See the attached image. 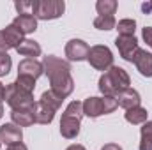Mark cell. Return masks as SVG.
I'll return each instance as SVG.
<instances>
[{"mask_svg": "<svg viewBox=\"0 0 152 150\" xmlns=\"http://www.w3.org/2000/svg\"><path fill=\"white\" fill-rule=\"evenodd\" d=\"M140 133H142L140 150H152V122H145Z\"/></svg>", "mask_w": 152, "mask_h": 150, "instance_id": "22", "label": "cell"}, {"mask_svg": "<svg viewBox=\"0 0 152 150\" xmlns=\"http://www.w3.org/2000/svg\"><path fill=\"white\" fill-rule=\"evenodd\" d=\"M16 51H18L21 57H27V58H36V57H39V55L42 53L39 42L30 41V39H25V41L16 48Z\"/></svg>", "mask_w": 152, "mask_h": 150, "instance_id": "17", "label": "cell"}, {"mask_svg": "<svg viewBox=\"0 0 152 150\" xmlns=\"http://www.w3.org/2000/svg\"><path fill=\"white\" fill-rule=\"evenodd\" d=\"M4 37H5V41H7V44H9V48H18L25 39H23V34H21V30L18 28V27H14L12 23L11 25H7L4 30Z\"/></svg>", "mask_w": 152, "mask_h": 150, "instance_id": "18", "label": "cell"}, {"mask_svg": "<svg viewBox=\"0 0 152 150\" xmlns=\"http://www.w3.org/2000/svg\"><path fill=\"white\" fill-rule=\"evenodd\" d=\"M117 7H118L117 0H97V4H96L99 16H113Z\"/></svg>", "mask_w": 152, "mask_h": 150, "instance_id": "21", "label": "cell"}, {"mask_svg": "<svg viewBox=\"0 0 152 150\" xmlns=\"http://www.w3.org/2000/svg\"><path fill=\"white\" fill-rule=\"evenodd\" d=\"M117 21H115V16H97L94 20V27L99 28V30H113Z\"/></svg>", "mask_w": 152, "mask_h": 150, "instance_id": "24", "label": "cell"}, {"mask_svg": "<svg viewBox=\"0 0 152 150\" xmlns=\"http://www.w3.org/2000/svg\"><path fill=\"white\" fill-rule=\"evenodd\" d=\"M115 99H117V104L120 106V108H124V110H131V108H136V106H140V103H142V97H140V94L134 90V88H124V90H120L117 95H115Z\"/></svg>", "mask_w": 152, "mask_h": 150, "instance_id": "10", "label": "cell"}, {"mask_svg": "<svg viewBox=\"0 0 152 150\" xmlns=\"http://www.w3.org/2000/svg\"><path fill=\"white\" fill-rule=\"evenodd\" d=\"M83 117V103L73 101L62 113L60 118V134L66 140H75L80 134V120Z\"/></svg>", "mask_w": 152, "mask_h": 150, "instance_id": "3", "label": "cell"}, {"mask_svg": "<svg viewBox=\"0 0 152 150\" xmlns=\"http://www.w3.org/2000/svg\"><path fill=\"white\" fill-rule=\"evenodd\" d=\"M129 83H131V78L126 73V69L113 66L99 78V90L103 95L115 97L120 90L129 88Z\"/></svg>", "mask_w": 152, "mask_h": 150, "instance_id": "2", "label": "cell"}, {"mask_svg": "<svg viewBox=\"0 0 152 150\" xmlns=\"http://www.w3.org/2000/svg\"><path fill=\"white\" fill-rule=\"evenodd\" d=\"M7 106L11 110H32L36 106L34 95L21 90L20 87H16V83H9L5 87V99Z\"/></svg>", "mask_w": 152, "mask_h": 150, "instance_id": "4", "label": "cell"}, {"mask_svg": "<svg viewBox=\"0 0 152 150\" xmlns=\"http://www.w3.org/2000/svg\"><path fill=\"white\" fill-rule=\"evenodd\" d=\"M7 50H11V48H9L7 41H5V37H4V32L0 30V53H7Z\"/></svg>", "mask_w": 152, "mask_h": 150, "instance_id": "29", "label": "cell"}, {"mask_svg": "<svg viewBox=\"0 0 152 150\" xmlns=\"http://www.w3.org/2000/svg\"><path fill=\"white\" fill-rule=\"evenodd\" d=\"M66 4L64 0H36L32 2V14L37 20H57L64 14Z\"/></svg>", "mask_w": 152, "mask_h": 150, "instance_id": "5", "label": "cell"}, {"mask_svg": "<svg viewBox=\"0 0 152 150\" xmlns=\"http://www.w3.org/2000/svg\"><path fill=\"white\" fill-rule=\"evenodd\" d=\"M87 60L96 71H108L110 67H113V53L108 46H103V44L92 46Z\"/></svg>", "mask_w": 152, "mask_h": 150, "instance_id": "6", "label": "cell"}, {"mask_svg": "<svg viewBox=\"0 0 152 150\" xmlns=\"http://www.w3.org/2000/svg\"><path fill=\"white\" fill-rule=\"evenodd\" d=\"M41 74H44V67H42V62H39L36 58H25L18 64V76L37 79Z\"/></svg>", "mask_w": 152, "mask_h": 150, "instance_id": "9", "label": "cell"}, {"mask_svg": "<svg viewBox=\"0 0 152 150\" xmlns=\"http://www.w3.org/2000/svg\"><path fill=\"white\" fill-rule=\"evenodd\" d=\"M39 103H42L44 106H48V108H51L53 111H57V110L62 106L64 99H62L60 95H57L53 90H46V92H42V95H41Z\"/></svg>", "mask_w": 152, "mask_h": 150, "instance_id": "20", "label": "cell"}, {"mask_svg": "<svg viewBox=\"0 0 152 150\" xmlns=\"http://www.w3.org/2000/svg\"><path fill=\"white\" fill-rule=\"evenodd\" d=\"M14 83H16V87H20L21 90H25V92H28V94H32L34 88H36V79L27 78V76H18Z\"/></svg>", "mask_w": 152, "mask_h": 150, "instance_id": "25", "label": "cell"}, {"mask_svg": "<svg viewBox=\"0 0 152 150\" xmlns=\"http://www.w3.org/2000/svg\"><path fill=\"white\" fill-rule=\"evenodd\" d=\"M138 69V73L145 78H152V53L147 50H140L134 57V62H133Z\"/></svg>", "mask_w": 152, "mask_h": 150, "instance_id": "13", "label": "cell"}, {"mask_svg": "<svg viewBox=\"0 0 152 150\" xmlns=\"http://www.w3.org/2000/svg\"><path fill=\"white\" fill-rule=\"evenodd\" d=\"M12 67V60L7 53H0V78L2 76H7L9 71Z\"/></svg>", "mask_w": 152, "mask_h": 150, "instance_id": "26", "label": "cell"}, {"mask_svg": "<svg viewBox=\"0 0 152 150\" xmlns=\"http://www.w3.org/2000/svg\"><path fill=\"white\" fill-rule=\"evenodd\" d=\"M34 118H36L37 124L46 125V124H51V122H53V118H55V111H53L51 108L44 106L42 103H39L37 101L36 106H34Z\"/></svg>", "mask_w": 152, "mask_h": 150, "instance_id": "16", "label": "cell"}, {"mask_svg": "<svg viewBox=\"0 0 152 150\" xmlns=\"http://www.w3.org/2000/svg\"><path fill=\"white\" fill-rule=\"evenodd\" d=\"M66 150H87V149H85L83 145H78V143H75V145H69Z\"/></svg>", "mask_w": 152, "mask_h": 150, "instance_id": "33", "label": "cell"}, {"mask_svg": "<svg viewBox=\"0 0 152 150\" xmlns=\"http://www.w3.org/2000/svg\"><path fill=\"white\" fill-rule=\"evenodd\" d=\"M83 115H87L90 118H97L101 115H106L103 97H88V99H85L83 101Z\"/></svg>", "mask_w": 152, "mask_h": 150, "instance_id": "14", "label": "cell"}, {"mask_svg": "<svg viewBox=\"0 0 152 150\" xmlns=\"http://www.w3.org/2000/svg\"><path fill=\"white\" fill-rule=\"evenodd\" d=\"M11 120L18 127H28L36 122L34 118V108L32 110H12L11 111Z\"/></svg>", "mask_w": 152, "mask_h": 150, "instance_id": "15", "label": "cell"}, {"mask_svg": "<svg viewBox=\"0 0 152 150\" xmlns=\"http://www.w3.org/2000/svg\"><path fill=\"white\" fill-rule=\"evenodd\" d=\"M7 150H28V149H27V145H25V143H21V141H20V143L9 145V147H7Z\"/></svg>", "mask_w": 152, "mask_h": 150, "instance_id": "31", "label": "cell"}, {"mask_svg": "<svg viewBox=\"0 0 152 150\" xmlns=\"http://www.w3.org/2000/svg\"><path fill=\"white\" fill-rule=\"evenodd\" d=\"M115 46L120 53V57L127 62H134V57L136 53L140 51V46H138V41L134 36H117L115 39Z\"/></svg>", "mask_w": 152, "mask_h": 150, "instance_id": "7", "label": "cell"}, {"mask_svg": "<svg viewBox=\"0 0 152 150\" xmlns=\"http://www.w3.org/2000/svg\"><path fill=\"white\" fill-rule=\"evenodd\" d=\"M142 11H143L145 14H152V0H149V2H143V4H142Z\"/></svg>", "mask_w": 152, "mask_h": 150, "instance_id": "30", "label": "cell"}, {"mask_svg": "<svg viewBox=\"0 0 152 150\" xmlns=\"http://www.w3.org/2000/svg\"><path fill=\"white\" fill-rule=\"evenodd\" d=\"M126 120L129 122V124H133V125H140V124H145L147 122V117H149V113L145 108H142V106H136V108H131V110H126Z\"/></svg>", "mask_w": 152, "mask_h": 150, "instance_id": "19", "label": "cell"}, {"mask_svg": "<svg viewBox=\"0 0 152 150\" xmlns=\"http://www.w3.org/2000/svg\"><path fill=\"white\" fill-rule=\"evenodd\" d=\"M12 25L18 27L23 36H27V34H32V32L37 30V18L34 14H30V12H23V14H18L14 18Z\"/></svg>", "mask_w": 152, "mask_h": 150, "instance_id": "12", "label": "cell"}, {"mask_svg": "<svg viewBox=\"0 0 152 150\" xmlns=\"http://www.w3.org/2000/svg\"><path fill=\"white\" fill-rule=\"evenodd\" d=\"M101 150H122V147H120V145H117V143H106Z\"/></svg>", "mask_w": 152, "mask_h": 150, "instance_id": "32", "label": "cell"}, {"mask_svg": "<svg viewBox=\"0 0 152 150\" xmlns=\"http://www.w3.org/2000/svg\"><path fill=\"white\" fill-rule=\"evenodd\" d=\"M4 99H5V87L0 83V103H4Z\"/></svg>", "mask_w": 152, "mask_h": 150, "instance_id": "34", "label": "cell"}, {"mask_svg": "<svg viewBox=\"0 0 152 150\" xmlns=\"http://www.w3.org/2000/svg\"><path fill=\"white\" fill-rule=\"evenodd\" d=\"M117 30H118V36H134V30H136V21L134 20H120L117 25Z\"/></svg>", "mask_w": 152, "mask_h": 150, "instance_id": "23", "label": "cell"}, {"mask_svg": "<svg viewBox=\"0 0 152 150\" xmlns=\"http://www.w3.org/2000/svg\"><path fill=\"white\" fill-rule=\"evenodd\" d=\"M0 147H2V141H0Z\"/></svg>", "mask_w": 152, "mask_h": 150, "instance_id": "36", "label": "cell"}, {"mask_svg": "<svg viewBox=\"0 0 152 150\" xmlns=\"http://www.w3.org/2000/svg\"><path fill=\"white\" fill-rule=\"evenodd\" d=\"M14 5H16V9H18V12H20V14H23V12H25V9H28V7L32 9V2H16Z\"/></svg>", "mask_w": 152, "mask_h": 150, "instance_id": "28", "label": "cell"}, {"mask_svg": "<svg viewBox=\"0 0 152 150\" xmlns=\"http://www.w3.org/2000/svg\"><path fill=\"white\" fill-rule=\"evenodd\" d=\"M42 67L44 73L50 79V85L57 95H60L62 99L69 97L75 90V81L71 76V66L69 62L55 57V55H46L42 58Z\"/></svg>", "mask_w": 152, "mask_h": 150, "instance_id": "1", "label": "cell"}, {"mask_svg": "<svg viewBox=\"0 0 152 150\" xmlns=\"http://www.w3.org/2000/svg\"><path fill=\"white\" fill-rule=\"evenodd\" d=\"M88 51H90V46H88L85 41H81V39H71V41L66 44V57H67L71 62L87 60Z\"/></svg>", "mask_w": 152, "mask_h": 150, "instance_id": "8", "label": "cell"}, {"mask_svg": "<svg viewBox=\"0 0 152 150\" xmlns=\"http://www.w3.org/2000/svg\"><path fill=\"white\" fill-rule=\"evenodd\" d=\"M142 37L147 42V46L152 48V27H145V28L142 30Z\"/></svg>", "mask_w": 152, "mask_h": 150, "instance_id": "27", "label": "cell"}, {"mask_svg": "<svg viewBox=\"0 0 152 150\" xmlns=\"http://www.w3.org/2000/svg\"><path fill=\"white\" fill-rule=\"evenodd\" d=\"M21 140H23L21 127H18L16 124H4L0 127V141L5 143L7 147L14 145V143H20Z\"/></svg>", "mask_w": 152, "mask_h": 150, "instance_id": "11", "label": "cell"}, {"mask_svg": "<svg viewBox=\"0 0 152 150\" xmlns=\"http://www.w3.org/2000/svg\"><path fill=\"white\" fill-rule=\"evenodd\" d=\"M2 117H4V104L0 103V118H2Z\"/></svg>", "mask_w": 152, "mask_h": 150, "instance_id": "35", "label": "cell"}]
</instances>
